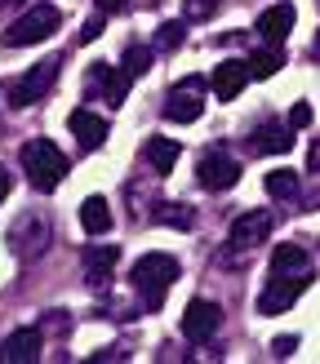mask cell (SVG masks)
<instances>
[{
	"label": "cell",
	"mask_w": 320,
	"mask_h": 364,
	"mask_svg": "<svg viewBox=\"0 0 320 364\" xmlns=\"http://www.w3.org/2000/svg\"><path fill=\"white\" fill-rule=\"evenodd\" d=\"M174 280H178V258H169V253H147V258H138L129 267V284L142 294L147 311H160V302L174 289Z\"/></svg>",
	"instance_id": "1"
},
{
	"label": "cell",
	"mask_w": 320,
	"mask_h": 364,
	"mask_svg": "<svg viewBox=\"0 0 320 364\" xmlns=\"http://www.w3.org/2000/svg\"><path fill=\"white\" fill-rule=\"evenodd\" d=\"M254 147L258 151H272V156H284L294 147V129H280V124H267V129L254 134Z\"/></svg>",
	"instance_id": "22"
},
{
	"label": "cell",
	"mask_w": 320,
	"mask_h": 364,
	"mask_svg": "<svg viewBox=\"0 0 320 364\" xmlns=\"http://www.w3.org/2000/svg\"><path fill=\"white\" fill-rule=\"evenodd\" d=\"M267 235H272V213H262V209H249V213H240L236 223H231V231H227V245H231V249H240V253H249V249L267 245Z\"/></svg>",
	"instance_id": "9"
},
{
	"label": "cell",
	"mask_w": 320,
	"mask_h": 364,
	"mask_svg": "<svg viewBox=\"0 0 320 364\" xmlns=\"http://www.w3.org/2000/svg\"><path fill=\"white\" fill-rule=\"evenodd\" d=\"M41 347H45V329H14L9 342L0 347V355L14 360V364H31V360H41Z\"/></svg>",
	"instance_id": "12"
},
{
	"label": "cell",
	"mask_w": 320,
	"mask_h": 364,
	"mask_svg": "<svg viewBox=\"0 0 320 364\" xmlns=\"http://www.w3.org/2000/svg\"><path fill=\"white\" fill-rule=\"evenodd\" d=\"M156 223H160V227H178V231H187L196 218H191L187 205H156Z\"/></svg>",
	"instance_id": "24"
},
{
	"label": "cell",
	"mask_w": 320,
	"mask_h": 364,
	"mask_svg": "<svg viewBox=\"0 0 320 364\" xmlns=\"http://www.w3.org/2000/svg\"><path fill=\"white\" fill-rule=\"evenodd\" d=\"M120 262V249L116 245H89L85 249V271H89V284L94 289H107L112 280V267Z\"/></svg>",
	"instance_id": "16"
},
{
	"label": "cell",
	"mask_w": 320,
	"mask_h": 364,
	"mask_svg": "<svg viewBox=\"0 0 320 364\" xmlns=\"http://www.w3.org/2000/svg\"><path fill=\"white\" fill-rule=\"evenodd\" d=\"M294 347H298V338H276V342H272V355H276V360H289Z\"/></svg>",
	"instance_id": "29"
},
{
	"label": "cell",
	"mask_w": 320,
	"mask_h": 364,
	"mask_svg": "<svg viewBox=\"0 0 320 364\" xmlns=\"http://www.w3.org/2000/svg\"><path fill=\"white\" fill-rule=\"evenodd\" d=\"M272 271H289V276L311 271V253L302 249V245H276L272 249Z\"/></svg>",
	"instance_id": "18"
},
{
	"label": "cell",
	"mask_w": 320,
	"mask_h": 364,
	"mask_svg": "<svg viewBox=\"0 0 320 364\" xmlns=\"http://www.w3.org/2000/svg\"><path fill=\"white\" fill-rule=\"evenodd\" d=\"M5 240H9V253H14L18 262H36V258H41V253L53 245V223H49V213H41V209L18 213Z\"/></svg>",
	"instance_id": "2"
},
{
	"label": "cell",
	"mask_w": 320,
	"mask_h": 364,
	"mask_svg": "<svg viewBox=\"0 0 320 364\" xmlns=\"http://www.w3.org/2000/svg\"><path fill=\"white\" fill-rule=\"evenodd\" d=\"M80 227H85L89 235L112 231V209H107V200H102V196H89L85 205H80Z\"/></svg>",
	"instance_id": "19"
},
{
	"label": "cell",
	"mask_w": 320,
	"mask_h": 364,
	"mask_svg": "<svg viewBox=\"0 0 320 364\" xmlns=\"http://www.w3.org/2000/svg\"><path fill=\"white\" fill-rule=\"evenodd\" d=\"M196 182H201L205 191H231L240 182V165L223 151H209V156H201V165H196Z\"/></svg>",
	"instance_id": "10"
},
{
	"label": "cell",
	"mask_w": 320,
	"mask_h": 364,
	"mask_svg": "<svg viewBox=\"0 0 320 364\" xmlns=\"http://www.w3.org/2000/svg\"><path fill=\"white\" fill-rule=\"evenodd\" d=\"M142 160H147L160 178H165V173L178 165V142H174V138H151L147 147H142Z\"/></svg>",
	"instance_id": "17"
},
{
	"label": "cell",
	"mask_w": 320,
	"mask_h": 364,
	"mask_svg": "<svg viewBox=\"0 0 320 364\" xmlns=\"http://www.w3.org/2000/svg\"><path fill=\"white\" fill-rule=\"evenodd\" d=\"M183 36H187L183 23H160V31H156V49H160V53H169V49L183 45Z\"/></svg>",
	"instance_id": "25"
},
{
	"label": "cell",
	"mask_w": 320,
	"mask_h": 364,
	"mask_svg": "<svg viewBox=\"0 0 320 364\" xmlns=\"http://www.w3.org/2000/svg\"><path fill=\"white\" fill-rule=\"evenodd\" d=\"M85 89L89 94H102L112 107H124V94H129V76L112 63H89L85 71Z\"/></svg>",
	"instance_id": "8"
},
{
	"label": "cell",
	"mask_w": 320,
	"mask_h": 364,
	"mask_svg": "<svg viewBox=\"0 0 320 364\" xmlns=\"http://www.w3.org/2000/svg\"><path fill=\"white\" fill-rule=\"evenodd\" d=\"M129 0H98V14H120Z\"/></svg>",
	"instance_id": "30"
},
{
	"label": "cell",
	"mask_w": 320,
	"mask_h": 364,
	"mask_svg": "<svg viewBox=\"0 0 320 364\" xmlns=\"http://www.w3.org/2000/svg\"><path fill=\"white\" fill-rule=\"evenodd\" d=\"M147 67H151V49L147 45H129V49H124V76H129V80H138V76H147Z\"/></svg>",
	"instance_id": "23"
},
{
	"label": "cell",
	"mask_w": 320,
	"mask_h": 364,
	"mask_svg": "<svg viewBox=\"0 0 320 364\" xmlns=\"http://www.w3.org/2000/svg\"><path fill=\"white\" fill-rule=\"evenodd\" d=\"M67 129L80 138V147H85V151H98L102 142H107V120H102L98 112H85V107L67 116Z\"/></svg>",
	"instance_id": "14"
},
{
	"label": "cell",
	"mask_w": 320,
	"mask_h": 364,
	"mask_svg": "<svg viewBox=\"0 0 320 364\" xmlns=\"http://www.w3.org/2000/svg\"><path fill=\"white\" fill-rule=\"evenodd\" d=\"M201 112H205V80L201 76H183L165 98V120L191 124V120H201Z\"/></svg>",
	"instance_id": "6"
},
{
	"label": "cell",
	"mask_w": 320,
	"mask_h": 364,
	"mask_svg": "<svg viewBox=\"0 0 320 364\" xmlns=\"http://www.w3.org/2000/svg\"><path fill=\"white\" fill-rule=\"evenodd\" d=\"M280 67H284L280 45H267V49H258L254 58H249V80H267V76H276Z\"/></svg>",
	"instance_id": "21"
},
{
	"label": "cell",
	"mask_w": 320,
	"mask_h": 364,
	"mask_svg": "<svg viewBox=\"0 0 320 364\" xmlns=\"http://www.w3.org/2000/svg\"><path fill=\"white\" fill-rule=\"evenodd\" d=\"M5 5H14V0H0V9H5Z\"/></svg>",
	"instance_id": "32"
},
{
	"label": "cell",
	"mask_w": 320,
	"mask_h": 364,
	"mask_svg": "<svg viewBox=\"0 0 320 364\" xmlns=\"http://www.w3.org/2000/svg\"><path fill=\"white\" fill-rule=\"evenodd\" d=\"M213 94H218L223 102H231V98H236L240 94V89L249 85V63H240V58H227V63H218V67H213Z\"/></svg>",
	"instance_id": "13"
},
{
	"label": "cell",
	"mask_w": 320,
	"mask_h": 364,
	"mask_svg": "<svg viewBox=\"0 0 320 364\" xmlns=\"http://www.w3.org/2000/svg\"><path fill=\"white\" fill-rule=\"evenodd\" d=\"M254 31L262 36L267 45H280L284 36L294 31V5H284V0H280V5L262 9V14H258V27H254Z\"/></svg>",
	"instance_id": "15"
},
{
	"label": "cell",
	"mask_w": 320,
	"mask_h": 364,
	"mask_svg": "<svg viewBox=\"0 0 320 364\" xmlns=\"http://www.w3.org/2000/svg\"><path fill=\"white\" fill-rule=\"evenodd\" d=\"M218 329H223V306H218V302H205V298L187 302V311H183V333H187L191 342H209Z\"/></svg>",
	"instance_id": "11"
},
{
	"label": "cell",
	"mask_w": 320,
	"mask_h": 364,
	"mask_svg": "<svg viewBox=\"0 0 320 364\" xmlns=\"http://www.w3.org/2000/svg\"><path fill=\"white\" fill-rule=\"evenodd\" d=\"M307 280H311V271H298V276H289V271H276V276L267 280L262 298H258V311H262V316H284V311L298 302V294L307 289Z\"/></svg>",
	"instance_id": "5"
},
{
	"label": "cell",
	"mask_w": 320,
	"mask_h": 364,
	"mask_svg": "<svg viewBox=\"0 0 320 364\" xmlns=\"http://www.w3.org/2000/svg\"><path fill=\"white\" fill-rule=\"evenodd\" d=\"M23 173L36 191H53L67 178V156L49 138H31V142H23Z\"/></svg>",
	"instance_id": "3"
},
{
	"label": "cell",
	"mask_w": 320,
	"mask_h": 364,
	"mask_svg": "<svg viewBox=\"0 0 320 364\" xmlns=\"http://www.w3.org/2000/svg\"><path fill=\"white\" fill-rule=\"evenodd\" d=\"M5 196H9V169L0 165V205H5Z\"/></svg>",
	"instance_id": "31"
},
{
	"label": "cell",
	"mask_w": 320,
	"mask_h": 364,
	"mask_svg": "<svg viewBox=\"0 0 320 364\" xmlns=\"http://www.w3.org/2000/svg\"><path fill=\"white\" fill-rule=\"evenodd\" d=\"M102 18H107V14H98V18H85V27H80V41H85V45L102 36Z\"/></svg>",
	"instance_id": "28"
},
{
	"label": "cell",
	"mask_w": 320,
	"mask_h": 364,
	"mask_svg": "<svg viewBox=\"0 0 320 364\" xmlns=\"http://www.w3.org/2000/svg\"><path fill=\"white\" fill-rule=\"evenodd\" d=\"M0 360H5V355H0Z\"/></svg>",
	"instance_id": "33"
},
{
	"label": "cell",
	"mask_w": 320,
	"mask_h": 364,
	"mask_svg": "<svg viewBox=\"0 0 320 364\" xmlns=\"http://www.w3.org/2000/svg\"><path fill=\"white\" fill-rule=\"evenodd\" d=\"M58 71H63L58 58H41L36 67H27V76L9 89V98H14L9 107H31V102H41L49 89H53V80H58Z\"/></svg>",
	"instance_id": "7"
},
{
	"label": "cell",
	"mask_w": 320,
	"mask_h": 364,
	"mask_svg": "<svg viewBox=\"0 0 320 364\" xmlns=\"http://www.w3.org/2000/svg\"><path fill=\"white\" fill-rule=\"evenodd\" d=\"M223 0H187V18H209Z\"/></svg>",
	"instance_id": "27"
},
{
	"label": "cell",
	"mask_w": 320,
	"mask_h": 364,
	"mask_svg": "<svg viewBox=\"0 0 320 364\" xmlns=\"http://www.w3.org/2000/svg\"><path fill=\"white\" fill-rule=\"evenodd\" d=\"M262 187H267L272 200H294L298 187H302V178H298V169H272V173L262 178Z\"/></svg>",
	"instance_id": "20"
},
{
	"label": "cell",
	"mask_w": 320,
	"mask_h": 364,
	"mask_svg": "<svg viewBox=\"0 0 320 364\" xmlns=\"http://www.w3.org/2000/svg\"><path fill=\"white\" fill-rule=\"evenodd\" d=\"M58 23H63V14L53 9V5H31L23 18H14V27L0 36V45L5 49H27V45H41V41H49L53 31H58Z\"/></svg>",
	"instance_id": "4"
},
{
	"label": "cell",
	"mask_w": 320,
	"mask_h": 364,
	"mask_svg": "<svg viewBox=\"0 0 320 364\" xmlns=\"http://www.w3.org/2000/svg\"><path fill=\"white\" fill-rule=\"evenodd\" d=\"M311 124V107L307 102H294V112H289V129H307Z\"/></svg>",
	"instance_id": "26"
}]
</instances>
